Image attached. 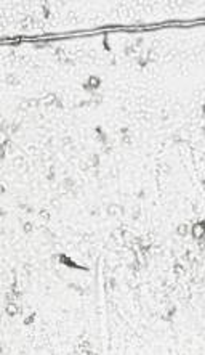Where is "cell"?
Segmentation results:
<instances>
[{
  "label": "cell",
  "instance_id": "cell-2",
  "mask_svg": "<svg viewBox=\"0 0 205 355\" xmlns=\"http://www.w3.org/2000/svg\"><path fill=\"white\" fill-rule=\"evenodd\" d=\"M6 312H8V315H16L18 309H16V305H14V304H8V307H6Z\"/></svg>",
  "mask_w": 205,
  "mask_h": 355
},
{
  "label": "cell",
  "instance_id": "cell-3",
  "mask_svg": "<svg viewBox=\"0 0 205 355\" xmlns=\"http://www.w3.org/2000/svg\"><path fill=\"white\" fill-rule=\"evenodd\" d=\"M186 233H187V227H186V225H179V227H178V235L183 236V235H186Z\"/></svg>",
  "mask_w": 205,
  "mask_h": 355
},
{
  "label": "cell",
  "instance_id": "cell-1",
  "mask_svg": "<svg viewBox=\"0 0 205 355\" xmlns=\"http://www.w3.org/2000/svg\"><path fill=\"white\" fill-rule=\"evenodd\" d=\"M192 236H194L195 240H200L202 236H205V225L202 222L192 225Z\"/></svg>",
  "mask_w": 205,
  "mask_h": 355
}]
</instances>
